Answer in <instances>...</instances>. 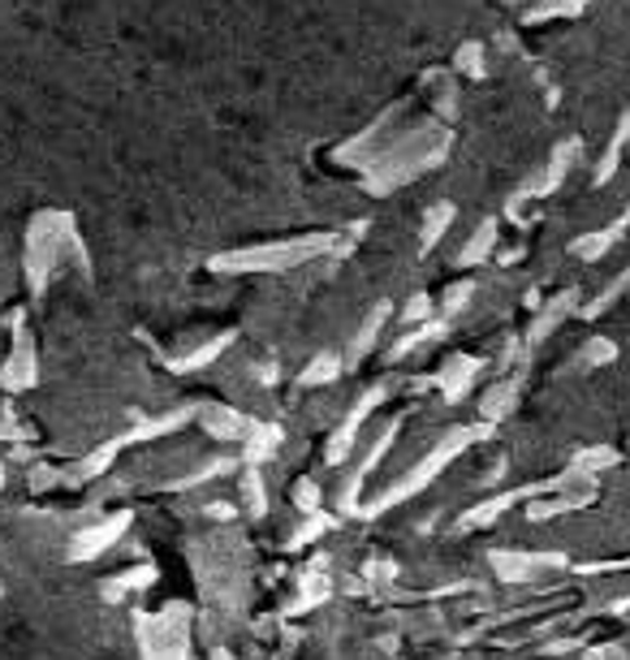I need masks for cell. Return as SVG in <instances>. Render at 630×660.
Masks as SVG:
<instances>
[{
  "label": "cell",
  "instance_id": "cell-1",
  "mask_svg": "<svg viewBox=\"0 0 630 660\" xmlns=\"http://www.w3.org/2000/svg\"><path fill=\"white\" fill-rule=\"evenodd\" d=\"M449 217H454V208H449V204H441V208H432V212H428V224H423V246H432V242L441 237V229L449 224Z\"/></svg>",
  "mask_w": 630,
  "mask_h": 660
},
{
  "label": "cell",
  "instance_id": "cell-2",
  "mask_svg": "<svg viewBox=\"0 0 630 660\" xmlns=\"http://www.w3.org/2000/svg\"><path fill=\"white\" fill-rule=\"evenodd\" d=\"M458 70L484 74V48H480V44H462V48H458Z\"/></svg>",
  "mask_w": 630,
  "mask_h": 660
}]
</instances>
